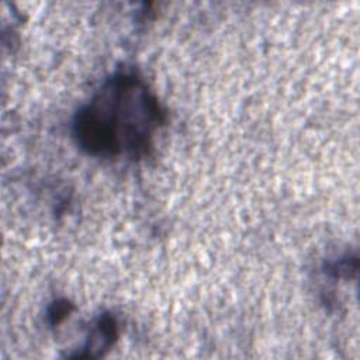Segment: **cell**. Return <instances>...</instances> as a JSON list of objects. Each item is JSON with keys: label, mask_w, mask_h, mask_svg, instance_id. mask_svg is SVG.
I'll return each mask as SVG.
<instances>
[{"label": "cell", "mask_w": 360, "mask_h": 360, "mask_svg": "<svg viewBox=\"0 0 360 360\" xmlns=\"http://www.w3.org/2000/svg\"><path fill=\"white\" fill-rule=\"evenodd\" d=\"M120 336V323L114 314L101 312L89 326L86 340L79 352L70 357L96 359L105 354Z\"/></svg>", "instance_id": "obj_2"}, {"label": "cell", "mask_w": 360, "mask_h": 360, "mask_svg": "<svg viewBox=\"0 0 360 360\" xmlns=\"http://www.w3.org/2000/svg\"><path fill=\"white\" fill-rule=\"evenodd\" d=\"M72 311H73V304H70L68 300L53 301L48 308V315H46L49 325L52 326L59 325L66 316H69Z\"/></svg>", "instance_id": "obj_3"}, {"label": "cell", "mask_w": 360, "mask_h": 360, "mask_svg": "<svg viewBox=\"0 0 360 360\" xmlns=\"http://www.w3.org/2000/svg\"><path fill=\"white\" fill-rule=\"evenodd\" d=\"M166 118L146 80L134 69H118L77 108L70 132L76 146L91 158L138 160L152 152Z\"/></svg>", "instance_id": "obj_1"}]
</instances>
